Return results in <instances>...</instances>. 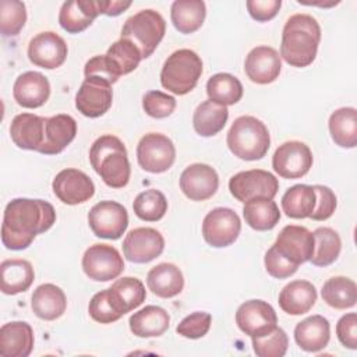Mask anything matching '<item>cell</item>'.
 <instances>
[{
  "label": "cell",
  "instance_id": "obj_39",
  "mask_svg": "<svg viewBox=\"0 0 357 357\" xmlns=\"http://www.w3.org/2000/svg\"><path fill=\"white\" fill-rule=\"evenodd\" d=\"M315 201L317 197L312 185L296 184L283 194L282 209L289 218L304 219L312 213Z\"/></svg>",
  "mask_w": 357,
  "mask_h": 357
},
{
  "label": "cell",
  "instance_id": "obj_9",
  "mask_svg": "<svg viewBox=\"0 0 357 357\" xmlns=\"http://www.w3.org/2000/svg\"><path fill=\"white\" fill-rule=\"evenodd\" d=\"M88 223L96 237L117 240L128 226L127 209L116 201H100L88 213Z\"/></svg>",
  "mask_w": 357,
  "mask_h": 357
},
{
  "label": "cell",
  "instance_id": "obj_30",
  "mask_svg": "<svg viewBox=\"0 0 357 357\" xmlns=\"http://www.w3.org/2000/svg\"><path fill=\"white\" fill-rule=\"evenodd\" d=\"M148 289L162 298H172L181 293L184 276L178 266L170 262H162L153 266L146 275Z\"/></svg>",
  "mask_w": 357,
  "mask_h": 357
},
{
  "label": "cell",
  "instance_id": "obj_25",
  "mask_svg": "<svg viewBox=\"0 0 357 357\" xmlns=\"http://www.w3.org/2000/svg\"><path fill=\"white\" fill-rule=\"evenodd\" d=\"M331 339L329 321L322 315H311L294 328V340L300 349L308 353H317L325 349Z\"/></svg>",
  "mask_w": 357,
  "mask_h": 357
},
{
  "label": "cell",
  "instance_id": "obj_50",
  "mask_svg": "<svg viewBox=\"0 0 357 357\" xmlns=\"http://www.w3.org/2000/svg\"><path fill=\"white\" fill-rule=\"evenodd\" d=\"M336 335L339 342L350 349L354 350L357 347V315L356 312H349L343 315L336 324Z\"/></svg>",
  "mask_w": 357,
  "mask_h": 357
},
{
  "label": "cell",
  "instance_id": "obj_2",
  "mask_svg": "<svg viewBox=\"0 0 357 357\" xmlns=\"http://www.w3.org/2000/svg\"><path fill=\"white\" fill-rule=\"evenodd\" d=\"M319 40L318 21L308 14H294L283 26L280 57L291 67H307L317 57Z\"/></svg>",
  "mask_w": 357,
  "mask_h": 357
},
{
  "label": "cell",
  "instance_id": "obj_52",
  "mask_svg": "<svg viewBox=\"0 0 357 357\" xmlns=\"http://www.w3.org/2000/svg\"><path fill=\"white\" fill-rule=\"evenodd\" d=\"M84 74H85V78H99V79H103L109 84H114L117 82V77L112 73L107 61H106V57L105 54H99V56H95L92 59H89L84 67Z\"/></svg>",
  "mask_w": 357,
  "mask_h": 357
},
{
  "label": "cell",
  "instance_id": "obj_43",
  "mask_svg": "<svg viewBox=\"0 0 357 357\" xmlns=\"http://www.w3.org/2000/svg\"><path fill=\"white\" fill-rule=\"evenodd\" d=\"M26 22V8L18 0L0 1V31L3 36H15Z\"/></svg>",
  "mask_w": 357,
  "mask_h": 357
},
{
  "label": "cell",
  "instance_id": "obj_5",
  "mask_svg": "<svg viewBox=\"0 0 357 357\" xmlns=\"http://www.w3.org/2000/svg\"><path fill=\"white\" fill-rule=\"evenodd\" d=\"M201 74V57L194 50L178 49L166 59L160 71V84L174 95H185L197 86Z\"/></svg>",
  "mask_w": 357,
  "mask_h": 357
},
{
  "label": "cell",
  "instance_id": "obj_10",
  "mask_svg": "<svg viewBox=\"0 0 357 357\" xmlns=\"http://www.w3.org/2000/svg\"><path fill=\"white\" fill-rule=\"evenodd\" d=\"M84 273L96 282L116 279L124 271V261L120 252L109 244H93L82 255Z\"/></svg>",
  "mask_w": 357,
  "mask_h": 357
},
{
  "label": "cell",
  "instance_id": "obj_20",
  "mask_svg": "<svg viewBox=\"0 0 357 357\" xmlns=\"http://www.w3.org/2000/svg\"><path fill=\"white\" fill-rule=\"evenodd\" d=\"M282 70L279 53L271 46H257L245 57L244 71L250 81L265 85L273 82Z\"/></svg>",
  "mask_w": 357,
  "mask_h": 357
},
{
  "label": "cell",
  "instance_id": "obj_13",
  "mask_svg": "<svg viewBox=\"0 0 357 357\" xmlns=\"http://www.w3.org/2000/svg\"><path fill=\"white\" fill-rule=\"evenodd\" d=\"M236 324L250 337H259L278 326V315L269 303L264 300H248L238 307Z\"/></svg>",
  "mask_w": 357,
  "mask_h": 357
},
{
  "label": "cell",
  "instance_id": "obj_3",
  "mask_svg": "<svg viewBox=\"0 0 357 357\" xmlns=\"http://www.w3.org/2000/svg\"><path fill=\"white\" fill-rule=\"evenodd\" d=\"M89 162L106 185L123 188L128 184L131 169L120 138L110 134L99 137L89 149Z\"/></svg>",
  "mask_w": 357,
  "mask_h": 357
},
{
  "label": "cell",
  "instance_id": "obj_32",
  "mask_svg": "<svg viewBox=\"0 0 357 357\" xmlns=\"http://www.w3.org/2000/svg\"><path fill=\"white\" fill-rule=\"evenodd\" d=\"M0 273L1 291L8 296L26 291L35 279L33 268L26 259H4L0 265Z\"/></svg>",
  "mask_w": 357,
  "mask_h": 357
},
{
  "label": "cell",
  "instance_id": "obj_53",
  "mask_svg": "<svg viewBox=\"0 0 357 357\" xmlns=\"http://www.w3.org/2000/svg\"><path fill=\"white\" fill-rule=\"evenodd\" d=\"M99 6V14H105L109 17H116L126 11L131 1H120V0H98Z\"/></svg>",
  "mask_w": 357,
  "mask_h": 357
},
{
  "label": "cell",
  "instance_id": "obj_22",
  "mask_svg": "<svg viewBox=\"0 0 357 357\" xmlns=\"http://www.w3.org/2000/svg\"><path fill=\"white\" fill-rule=\"evenodd\" d=\"M77 134V121L70 114H56L46 119L43 144L38 149L43 155H57L73 142Z\"/></svg>",
  "mask_w": 357,
  "mask_h": 357
},
{
  "label": "cell",
  "instance_id": "obj_28",
  "mask_svg": "<svg viewBox=\"0 0 357 357\" xmlns=\"http://www.w3.org/2000/svg\"><path fill=\"white\" fill-rule=\"evenodd\" d=\"M279 305L289 315L308 312L317 301V289L308 280H293L279 293Z\"/></svg>",
  "mask_w": 357,
  "mask_h": 357
},
{
  "label": "cell",
  "instance_id": "obj_6",
  "mask_svg": "<svg viewBox=\"0 0 357 357\" xmlns=\"http://www.w3.org/2000/svg\"><path fill=\"white\" fill-rule=\"evenodd\" d=\"M165 32V18L158 11L146 8L131 15L124 22L121 38L131 40L139 49L142 59H146L156 50Z\"/></svg>",
  "mask_w": 357,
  "mask_h": 357
},
{
  "label": "cell",
  "instance_id": "obj_44",
  "mask_svg": "<svg viewBox=\"0 0 357 357\" xmlns=\"http://www.w3.org/2000/svg\"><path fill=\"white\" fill-rule=\"evenodd\" d=\"M251 339L254 351L258 357H283L289 347V337L279 326L264 336Z\"/></svg>",
  "mask_w": 357,
  "mask_h": 357
},
{
  "label": "cell",
  "instance_id": "obj_45",
  "mask_svg": "<svg viewBox=\"0 0 357 357\" xmlns=\"http://www.w3.org/2000/svg\"><path fill=\"white\" fill-rule=\"evenodd\" d=\"M145 113L153 119H165L176 109V99L162 91H148L142 98Z\"/></svg>",
  "mask_w": 357,
  "mask_h": 357
},
{
  "label": "cell",
  "instance_id": "obj_12",
  "mask_svg": "<svg viewBox=\"0 0 357 357\" xmlns=\"http://www.w3.org/2000/svg\"><path fill=\"white\" fill-rule=\"evenodd\" d=\"M312 152L301 141H287L272 156L273 170L283 178H300L312 167Z\"/></svg>",
  "mask_w": 357,
  "mask_h": 357
},
{
  "label": "cell",
  "instance_id": "obj_14",
  "mask_svg": "<svg viewBox=\"0 0 357 357\" xmlns=\"http://www.w3.org/2000/svg\"><path fill=\"white\" fill-rule=\"evenodd\" d=\"M165 248V238L156 229L137 227L123 240L124 257L134 264H146L158 258Z\"/></svg>",
  "mask_w": 357,
  "mask_h": 357
},
{
  "label": "cell",
  "instance_id": "obj_23",
  "mask_svg": "<svg viewBox=\"0 0 357 357\" xmlns=\"http://www.w3.org/2000/svg\"><path fill=\"white\" fill-rule=\"evenodd\" d=\"M47 117H40L32 113L17 114L10 126V137L13 142L26 151H36L43 144L45 124Z\"/></svg>",
  "mask_w": 357,
  "mask_h": 357
},
{
  "label": "cell",
  "instance_id": "obj_26",
  "mask_svg": "<svg viewBox=\"0 0 357 357\" xmlns=\"http://www.w3.org/2000/svg\"><path fill=\"white\" fill-rule=\"evenodd\" d=\"M107 294L112 305L121 317L139 307L146 298L144 283L132 276L116 279L107 289Z\"/></svg>",
  "mask_w": 357,
  "mask_h": 357
},
{
  "label": "cell",
  "instance_id": "obj_40",
  "mask_svg": "<svg viewBox=\"0 0 357 357\" xmlns=\"http://www.w3.org/2000/svg\"><path fill=\"white\" fill-rule=\"evenodd\" d=\"M206 93L209 100L222 106H230L243 98V85L234 75L218 73L208 79Z\"/></svg>",
  "mask_w": 357,
  "mask_h": 357
},
{
  "label": "cell",
  "instance_id": "obj_1",
  "mask_svg": "<svg viewBox=\"0 0 357 357\" xmlns=\"http://www.w3.org/2000/svg\"><path fill=\"white\" fill-rule=\"evenodd\" d=\"M56 222V211L43 199H11L3 215L1 243L6 248L20 251L28 248L35 237L47 231Z\"/></svg>",
  "mask_w": 357,
  "mask_h": 357
},
{
  "label": "cell",
  "instance_id": "obj_18",
  "mask_svg": "<svg viewBox=\"0 0 357 357\" xmlns=\"http://www.w3.org/2000/svg\"><path fill=\"white\" fill-rule=\"evenodd\" d=\"M112 84L99 78H85L75 95V107L85 117L103 116L112 106Z\"/></svg>",
  "mask_w": 357,
  "mask_h": 357
},
{
  "label": "cell",
  "instance_id": "obj_37",
  "mask_svg": "<svg viewBox=\"0 0 357 357\" xmlns=\"http://www.w3.org/2000/svg\"><path fill=\"white\" fill-rule=\"evenodd\" d=\"M112 73L119 78L120 75L134 71L142 60L139 49L128 39H119L114 42L105 54Z\"/></svg>",
  "mask_w": 357,
  "mask_h": 357
},
{
  "label": "cell",
  "instance_id": "obj_51",
  "mask_svg": "<svg viewBox=\"0 0 357 357\" xmlns=\"http://www.w3.org/2000/svg\"><path fill=\"white\" fill-rule=\"evenodd\" d=\"M250 15L258 22H266L276 17L280 10V0H248L245 3Z\"/></svg>",
  "mask_w": 357,
  "mask_h": 357
},
{
  "label": "cell",
  "instance_id": "obj_24",
  "mask_svg": "<svg viewBox=\"0 0 357 357\" xmlns=\"http://www.w3.org/2000/svg\"><path fill=\"white\" fill-rule=\"evenodd\" d=\"M33 342V331L24 321L7 322L0 328V354L3 357H28Z\"/></svg>",
  "mask_w": 357,
  "mask_h": 357
},
{
  "label": "cell",
  "instance_id": "obj_31",
  "mask_svg": "<svg viewBox=\"0 0 357 357\" xmlns=\"http://www.w3.org/2000/svg\"><path fill=\"white\" fill-rule=\"evenodd\" d=\"M130 331L138 337H158L170 325V315L158 305H146L130 317Z\"/></svg>",
  "mask_w": 357,
  "mask_h": 357
},
{
  "label": "cell",
  "instance_id": "obj_7",
  "mask_svg": "<svg viewBox=\"0 0 357 357\" xmlns=\"http://www.w3.org/2000/svg\"><path fill=\"white\" fill-rule=\"evenodd\" d=\"M230 194L240 202L255 198L273 199L279 190L278 178L262 169L238 172L229 180Z\"/></svg>",
  "mask_w": 357,
  "mask_h": 357
},
{
  "label": "cell",
  "instance_id": "obj_41",
  "mask_svg": "<svg viewBox=\"0 0 357 357\" xmlns=\"http://www.w3.org/2000/svg\"><path fill=\"white\" fill-rule=\"evenodd\" d=\"M314 252L310 258L315 266H328L333 264L342 250L339 234L331 227H318L314 230Z\"/></svg>",
  "mask_w": 357,
  "mask_h": 357
},
{
  "label": "cell",
  "instance_id": "obj_47",
  "mask_svg": "<svg viewBox=\"0 0 357 357\" xmlns=\"http://www.w3.org/2000/svg\"><path fill=\"white\" fill-rule=\"evenodd\" d=\"M88 312L93 321L100 324H112L121 318V315L114 310L110 303L107 289L93 294L88 305Z\"/></svg>",
  "mask_w": 357,
  "mask_h": 357
},
{
  "label": "cell",
  "instance_id": "obj_15",
  "mask_svg": "<svg viewBox=\"0 0 357 357\" xmlns=\"http://www.w3.org/2000/svg\"><path fill=\"white\" fill-rule=\"evenodd\" d=\"M275 250L291 264L300 266L314 252V234L304 226L287 225L276 237Z\"/></svg>",
  "mask_w": 357,
  "mask_h": 357
},
{
  "label": "cell",
  "instance_id": "obj_38",
  "mask_svg": "<svg viewBox=\"0 0 357 357\" xmlns=\"http://www.w3.org/2000/svg\"><path fill=\"white\" fill-rule=\"evenodd\" d=\"M324 301L336 310L351 308L357 303V286L354 280L346 276L328 279L321 290Z\"/></svg>",
  "mask_w": 357,
  "mask_h": 357
},
{
  "label": "cell",
  "instance_id": "obj_46",
  "mask_svg": "<svg viewBox=\"0 0 357 357\" xmlns=\"http://www.w3.org/2000/svg\"><path fill=\"white\" fill-rule=\"evenodd\" d=\"M212 324V317L209 312L195 311L180 321L176 331L178 335L187 339H199L204 337Z\"/></svg>",
  "mask_w": 357,
  "mask_h": 357
},
{
  "label": "cell",
  "instance_id": "obj_34",
  "mask_svg": "<svg viewBox=\"0 0 357 357\" xmlns=\"http://www.w3.org/2000/svg\"><path fill=\"white\" fill-rule=\"evenodd\" d=\"M229 119L227 106L218 105L212 100L199 103L192 116V126L201 137H213L223 130Z\"/></svg>",
  "mask_w": 357,
  "mask_h": 357
},
{
  "label": "cell",
  "instance_id": "obj_21",
  "mask_svg": "<svg viewBox=\"0 0 357 357\" xmlns=\"http://www.w3.org/2000/svg\"><path fill=\"white\" fill-rule=\"evenodd\" d=\"M14 100L26 109H36L46 103L50 96L49 79L38 71H25L14 82Z\"/></svg>",
  "mask_w": 357,
  "mask_h": 357
},
{
  "label": "cell",
  "instance_id": "obj_42",
  "mask_svg": "<svg viewBox=\"0 0 357 357\" xmlns=\"http://www.w3.org/2000/svg\"><path fill=\"white\" fill-rule=\"evenodd\" d=\"M132 209L141 220L156 222L167 212V199L159 190L149 188L135 197Z\"/></svg>",
  "mask_w": 357,
  "mask_h": 357
},
{
  "label": "cell",
  "instance_id": "obj_16",
  "mask_svg": "<svg viewBox=\"0 0 357 357\" xmlns=\"http://www.w3.org/2000/svg\"><path fill=\"white\" fill-rule=\"evenodd\" d=\"M54 195L67 205H78L91 199L95 184L89 176L78 169H64L56 174L52 183Z\"/></svg>",
  "mask_w": 357,
  "mask_h": 357
},
{
  "label": "cell",
  "instance_id": "obj_29",
  "mask_svg": "<svg viewBox=\"0 0 357 357\" xmlns=\"http://www.w3.org/2000/svg\"><path fill=\"white\" fill-rule=\"evenodd\" d=\"M31 307L38 318L54 321L64 314L67 308V298L59 286L45 283L35 289L31 298Z\"/></svg>",
  "mask_w": 357,
  "mask_h": 357
},
{
  "label": "cell",
  "instance_id": "obj_4",
  "mask_svg": "<svg viewBox=\"0 0 357 357\" xmlns=\"http://www.w3.org/2000/svg\"><path fill=\"white\" fill-rule=\"evenodd\" d=\"M226 142L234 156L243 160H258L266 155L271 146V135L259 119L240 116L233 121Z\"/></svg>",
  "mask_w": 357,
  "mask_h": 357
},
{
  "label": "cell",
  "instance_id": "obj_36",
  "mask_svg": "<svg viewBox=\"0 0 357 357\" xmlns=\"http://www.w3.org/2000/svg\"><path fill=\"white\" fill-rule=\"evenodd\" d=\"M329 132L333 142L342 148L357 145V112L354 107H340L329 117Z\"/></svg>",
  "mask_w": 357,
  "mask_h": 357
},
{
  "label": "cell",
  "instance_id": "obj_19",
  "mask_svg": "<svg viewBox=\"0 0 357 357\" xmlns=\"http://www.w3.org/2000/svg\"><path fill=\"white\" fill-rule=\"evenodd\" d=\"M219 187L216 170L205 163L187 166L180 176V190L191 201H206L215 195Z\"/></svg>",
  "mask_w": 357,
  "mask_h": 357
},
{
  "label": "cell",
  "instance_id": "obj_17",
  "mask_svg": "<svg viewBox=\"0 0 357 357\" xmlns=\"http://www.w3.org/2000/svg\"><path fill=\"white\" fill-rule=\"evenodd\" d=\"M67 53L68 49L64 39L52 31L38 33L28 45L29 61L46 70L60 67L66 61Z\"/></svg>",
  "mask_w": 357,
  "mask_h": 357
},
{
  "label": "cell",
  "instance_id": "obj_35",
  "mask_svg": "<svg viewBox=\"0 0 357 357\" xmlns=\"http://www.w3.org/2000/svg\"><path fill=\"white\" fill-rule=\"evenodd\" d=\"M243 216L245 223L258 231L273 229L280 220L279 206L273 199L255 198L244 202Z\"/></svg>",
  "mask_w": 357,
  "mask_h": 357
},
{
  "label": "cell",
  "instance_id": "obj_8",
  "mask_svg": "<svg viewBox=\"0 0 357 357\" xmlns=\"http://www.w3.org/2000/svg\"><path fill=\"white\" fill-rule=\"evenodd\" d=\"M176 159L173 141L159 132L145 134L137 146L138 165L149 173H163L169 170Z\"/></svg>",
  "mask_w": 357,
  "mask_h": 357
},
{
  "label": "cell",
  "instance_id": "obj_11",
  "mask_svg": "<svg viewBox=\"0 0 357 357\" xmlns=\"http://www.w3.org/2000/svg\"><path fill=\"white\" fill-rule=\"evenodd\" d=\"M241 230L238 215L230 208H215L206 213L202 222L204 240L215 248L233 244Z\"/></svg>",
  "mask_w": 357,
  "mask_h": 357
},
{
  "label": "cell",
  "instance_id": "obj_33",
  "mask_svg": "<svg viewBox=\"0 0 357 357\" xmlns=\"http://www.w3.org/2000/svg\"><path fill=\"white\" fill-rule=\"evenodd\" d=\"M206 15V7L202 0H176L170 8V18L174 28L181 33L198 31Z\"/></svg>",
  "mask_w": 357,
  "mask_h": 357
},
{
  "label": "cell",
  "instance_id": "obj_27",
  "mask_svg": "<svg viewBox=\"0 0 357 357\" xmlns=\"http://www.w3.org/2000/svg\"><path fill=\"white\" fill-rule=\"evenodd\" d=\"M98 15V0H71L63 3L59 13V24L68 33H79L85 31Z\"/></svg>",
  "mask_w": 357,
  "mask_h": 357
},
{
  "label": "cell",
  "instance_id": "obj_49",
  "mask_svg": "<svg viewBox=\"0 0 357 357\" xmlns=\"http://www.w3.org/2000/svg\"><path fill=\"white\" fill-rule=\"evenodd\" d=\"M264 262H265V269L266 272L272 276V278H276V279H286V278H290L291 275H294L298 269L297 265L291 264L290 261H287L284 257H282L276 250L275 247L272 245L266 254H265V258H264Z\"/></svg>",
  "mask_w": 357,
  "mask_h": 357
},
{
  "label": "cell",
  "instance_id": "obj_48",
  "mask_svg": "<svg viewBox=\"0 0 357 357\" xmlns=\"http://www.w3.org/2000/svg\"><path fill=\"white\" fill-rule=\"evenodd\" d=\"M312 187L315 191L317 201H315V208H314L312 213L310 215V218L317 222L326 220L333 215V212L336 209V195L326 185L315 184Z\"/></svg>",
  "mask_w": 357,
  "mask_h": 357
}]
</instances>
